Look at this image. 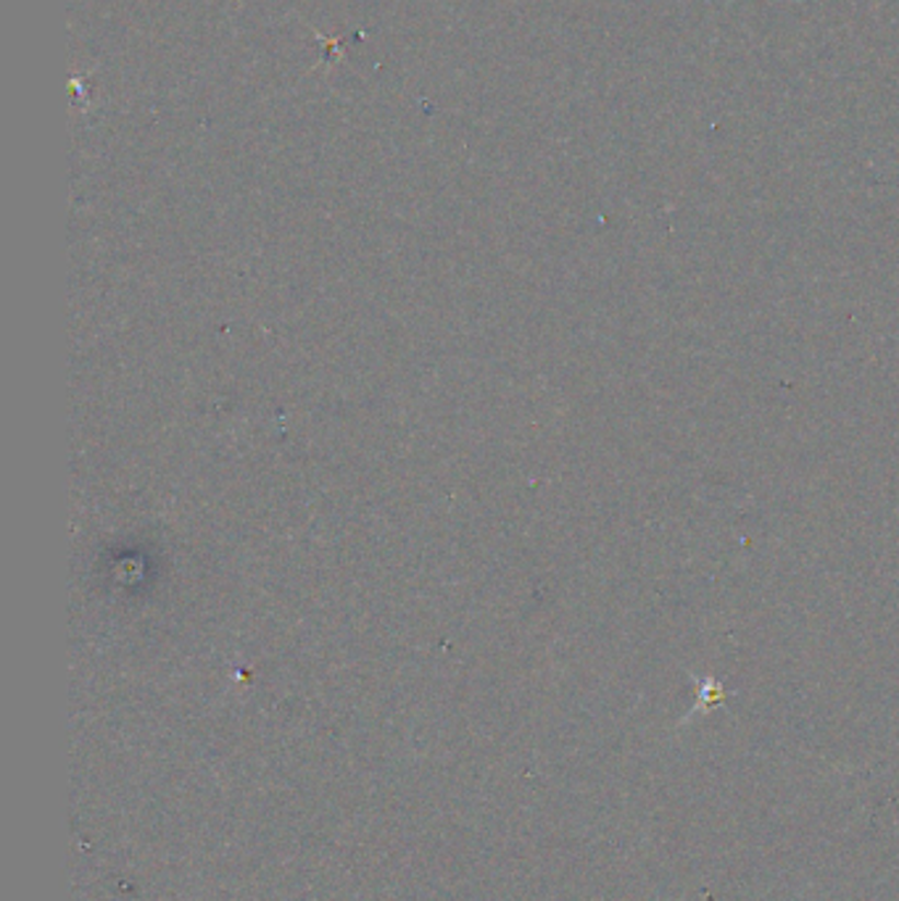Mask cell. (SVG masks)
Returning a JSON list of instances; mask_svg holds the SVG:
<instances>
[{
	"label": "cell",
	"mask_w": 899,
	"mask_h": 901,
	"mask_svg": "<svg viewBox=\"0 0 899 901\" xmlns=\"http://www.w3.org/2000/svg\"><path fill=\"white\" fill-rule=\"evenodd\" d=\"M696 683H700V709L704 706H713L715 702H721V698H726V691L721 689V683H717L715 678H694Z\"/></svg>",
	"instance_id": "cell-1"
}]
</instances>
